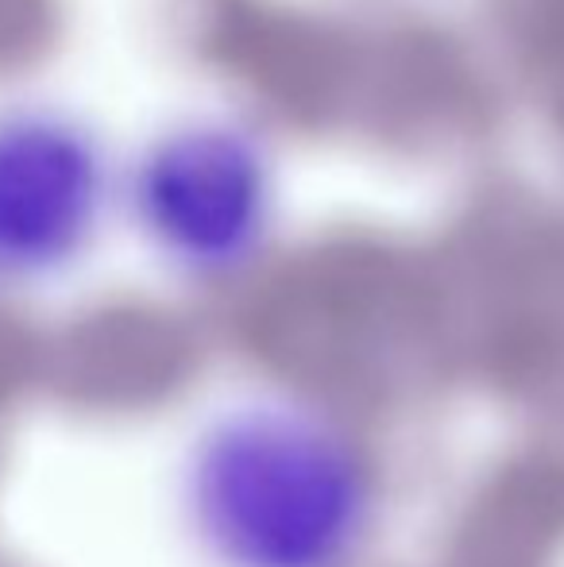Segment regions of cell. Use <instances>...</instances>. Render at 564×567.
<instances>
[{"label": "cell", "instance_id": "6da1fadb", "mask_svg": "<svg viewBox=\"0 0 564 567\" xmlns=\"http://www.w3.org/2000/svg\"><path fill=\"white\" fill-rule=\"evenodd\" d=\"M186 478L189 522L217 567H348L376 522L363 449L321 410L286 398L221 413Z\"/></svg>", "mask_w": 564, "mask_h": 567}]
</instances>
